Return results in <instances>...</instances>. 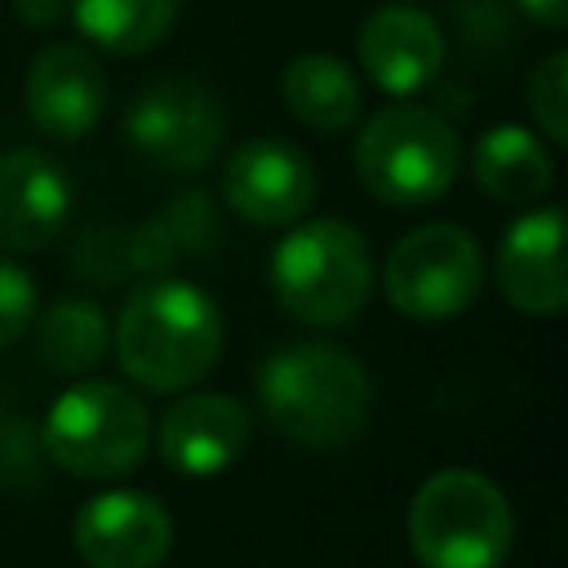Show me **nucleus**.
I'll return each instance as SVG.
<instances>
[{"label":"nucleus","mask_w":568,"mask_h":568,"mask_svg":"<svg viewBox=\"0 0 568 568\" xmlns=\"http://www.w3.org/2000/svg\"><path fill=\"white\" fill-rule=\"evenodd\" d=\"M111 342L120 368L142 390H191L222 355V311L191 280H151L120 306Z\"/></svg>","instance_id":"f257e3e1"},{"label":"nucleus","mask_w":568,"mask_h":568,"mask_svg":"<svg viewBox=\"0 0 568 568\" xmlns=\"http://www.w3.org/2000/svg\"><path fill=\"white\" fill-rule=\"evenodd\" d=\"M257 399L280 435L302 448H342L373 417L364 364L328 342H288L257 368Z\"/></svg>","instance_id":"f03ea898"},{"label":"nucleus","mask_w":568,"mask_h":568,"mask_svg":"<svg viewBox=\"0 0 568 568\" xmlns=\"http://www.w3.org/2000/svg\"><path fill=\"white\" fill-rule=\"evenodd\" d=\"M515 541L506 493L470 470H435L408 501V546L422 568H501Z\"/></svg>","instance_id":"7ed1b4c3"},{"label":"nucleus","mask_w":568,"mask_h":568,"mask_svg":"<svg viewBox=\"0 0 568 568\" xmlns=\"http://www.w3.org/2000/svg\"><path fill=\"white\" fill-rule=\"evenodd\" d=\"M271 288L275 302L302 324H351L373 293V253L342 217L302 222L271 253Z\"/></svg>","instance_id":"20e7f679"},{"label":"nucleus","mask_w":568,"mask_h":568,"mask_svg":"<svg viewBox=\"0 0 568 568\" xmlns=\"http://www.w3.org/2000/svg\"><path fill=\"white\" fill-rule=\"evenodd\" d=\"M462 169V142L453 124L426 106L399 102L377 111L355 138V173L382 204L422 209L435 204Z\"/></svg>","instance_id":"39448f33"},{"label":"nucleus","mask_w":568,"mask_h":568,"mask_svg":"<svg viewBox=\"0 0 568 568\" xmlns=\"http://www.w3.org/2000/svg\"><path fill=\"white\" fill-rule=\"evenodd\" d=\"M151 448V417L120 382H75L44 417V453L75 479H120Z\"/></svg>","instance_id":"423d86ee"},{"label":"nucleus","mask_w":568,"mask_h":568,"mask_svg":"<svg viewBox=\"0 0 568 568\" xmlns=\"http://www.w3.org/2000/svg\"><path fill=\"white\" fill-rule=\"evenodd\" d=\"M386 302L408 320L462 315L484 288V253L470 231L430 222L408 231L382 266Z\"/></svg>","instance_id":"0eeeda50"},{"label":"nucleus","mask_w":568,"mask_h":568,"mask_svg":"<svg viewBox=\"0 0 568 568\" xmlns=\"http://www.w3.org/2000/svg\"><path fill=\"white\" fill-rule=\"evenodd\" d=\"M124 138L164 173H200L226 138V111L204 80L160 75L129 102Z\"/></svg>","instance_id":"6e6552de"},{"label":"nucleus","mask_w":568,"mask_h":568,"mask_svg":"<svg viewBox=\"0 0 568 568\" xmlns=\"http://www.w3.org/2000/svg\"><path fill=\"white\" fill-rule=\"evenodd\" d=\"M315 182L311 155L284 138H253L222 169V195L248 226H293L311 209Z\"/></svg>","instance_id":"1a4fd4ad"},{"label":"nucleus","mask_w":568,"mask_h":568,"mask_svg":"<svg viewBox=\"0 0 568 568\" xmlns=\"http://www.w3.org/2000/svg\"><path fill=\"white\" fill-rule=\"evenodd\" d=\"M71 537L89 568H155L173 546V519L160 497L111 488L80 506Z\"/></svg>","instance_id":"9d476101"},{"label":"nucleus","mask_w":568,"mask_h":568,"mask_svg":"<svg viewBox=\"0 0 568 568\" xmlns=\"http://www.w3.org/2000/svg\"><path fill=\"white\" fill-rule=\"evenodd\" d=\"M75 209V186L67 169L31 146L0 155V248L36 253L49 248Z\"/></svg>","instance_id":"9b49d317"},{"label":"nucleus","mask_w":568,"mask_h":568,"mask_svg":"<svg viewBox=\"0 0 568 568\" xmlns=\"http://www.w3.org/2000/svg\"><path fill=\"white\" fill-rule=\"evenodd\" d=\"M22 98L40 133L75 142L89 138L106 111V75L80 44H49L27 67Z\"/></svg>","instance_id":"f8f14e48"},{"label":"nucleus","mask_w":568,"mask_h":568,"mask_svg":"<svg viewBox=\"0 0 568 568\" xmlns=\"http://www.w3.org/2000/svg\"><path fill=\"white\" fill-rule=\"evenodd\" d=\"M248 435L253 417L235 395H182L160 422V457L186 479H209L240 462Z\"/></svg>","instance_id":"ddd939ff"},{"label":"nucleus","mask_w":568,"mask_h":568,"mask_svg":"<svg viewBox=\"0 0 568 568\" xmlns=\"http://www.w3.org/2000/svg\"><path fill=\"white\" fill-rule=\"evenodd\" d=\"M359 67L382 93L413 98L444 67V31L408 4L373 9L359 27Z\"/></svg>","instance_id":"4468645a"},{"label":"nucleus","mask_w":568,"mask_h":568,"mask_svg":"<svg viewBox=\"0 0 568 568\" xmlns=\"http://www.w3.org/2000/svg\"><path fill=\"white\" fill-rule=\"evenodd\" d=\"M497 288L524 315H559L564 311L568 266H564V213L559 209H532L501 235Z\"/></svg>","instance_id":"2eb2a0df"},{"label":"nucleus","mask_w":568,"mask_h":568,"mask_svg":"<svg viewBox=\"0 0 568 568\" xmlns=\"http://www.w3.org/2000/svg\"><path fill=\"white\" fill-rule=\"evenodd\" d=\"M475 182L497 204H537L555 186V160L537 133L524 124L488 129L470 151Z\"/></svg>","instance_id":"dca6fc26"},{"label":"nucleus","mask_w":568,"mask_h":568,"mask_svg":"<svg viewBox=\"0 0 568 568\" xmlns=\"http://www.w3.org/2000/svg\"><path fill=\"white\" fill-rule=\"evenodd\" d=\"M284 106L324 133H342L359 115V80L337 53H297L280 71Z\"/></svg>","instance_id":"f3484780"},{"label":"nucleus","mask_w":568,"mask_h":568,"mask_svg":"<svg viewBox=\"0 0 568 568\" xmlns=\"http://www.w3.org/2000/svg\"><path fill=\"white\" fill-rule=\"evenodd\" d=\"M67 9L84 40L106 53L133 58L155 49L173 31L182 0H67Z\"/></svg>","instance_id":"a211bd4d"},{"label":"nucleus","mask_w":568,"mask_h":568,"mask_svg":"<svg viewBox=\"0 0 568 568\" xmlns=\"http://www.w3.org/2000/svg\"><path fill=\"white\" fill-rule=\"evenodd\" d=\"M31 324H36V359L53 377H80V373H89L106 355V346H111L106 315L89 297H62V302H53Z\"/></svg>","instance_id":"6ab92c4d"},{"label":"nucleus","mask_w":568,"mask_h":568,"mask_svg":"<svg viewBox=\"0 0 568 568\" xmlns=\"http://www.w3.org/2000/svg\"><path fill=\"white\" fill-rule=\"evenodd\" d=\"M528 106L550 142H568V53H550L546 62H537L528 80Z\"/></svg>","instance_id":"aec40b11"},{"label":"nucleus","mask_w":568,"mask_h":568,"mask_svg":"<svg viewBox=\"0 0 568 568\" xmlns=\"http://www.w3.org/2000/svg\"><path fill=\"white\" fill-rule=\"evenodd\" d=\"M36 302H40L36 280L13 257H0V346H13L18 337H27L36 320Z\"/></svg>","instance_id":"412c9836"},{"label":"nucleus","mask_w":568,"mask_h":568,"mask_svg":"<svg viewBox=\"0 0 568 568\" xmlns=\"http://www.w3.org/2000/svg\"><path fill=\"white\" fill-rule=\"evenodd\" d=\"M13 13L22 27H53L67 13V0H13Z\"/></svg>","instance_id":"4be33fe9"},{"label":"nucleus","mask_w":568,"mask_h":568,"mask_svg":"<svg viewBox=\"0 0 568 568\" xmlns=\"http://www.w3.org/2000/svg\"><path fill=\"white\" fill-rule=\"evenodd\" d=\"M519 9L541 27H564L568 22V0H519Z\"/></svg>","instance_id":"5701e85b"}]
</instances>
